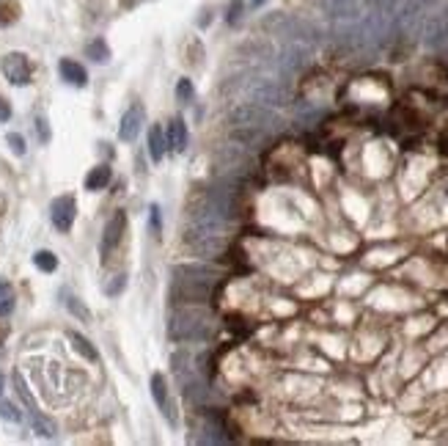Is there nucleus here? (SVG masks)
Returning a JSON list of instances; mask_svg holds the SVG:
<instances>
[{
	"label": "nucleus",
	"mask_w": 448,
	"mask_h": 446,
	"mask_svg": "<svg viewBox=\"0 0 448 446\" xmlns=\"http://www.w3.org/2000/svg\"><path fill=\"white\" fill-rule=\"evenodd\" d=\"M3 386H6V381H3V375H0V394H3Z\"/></svg>",
	"instance_id": "c85d7f7f"
},
{
	"label": "nucleus",
	"mask_w": 448,
	"mask_h": 446,
	"mask_svg": "<svg viewBox=\"0 0 448 446\" xmlns=\"http://www.w3.org/2000/svg\"><path fill=\"white\" fill-rule=\"evenodd\" d=\"M192 96H195V89H192L190 77H182L179 86H176V99H179V102H190Z\"/></svg>",
	"instance_id": "412c9836"
},
{
	"label": "nucleus",
	"mask_w": 448,
	"mask_h": 446,
	"mask_svg": "<svg viewBox=\"0 0 448 446\" xmlns=\"http://www.w3.org/2000/svg\"><path fill=\"white\" fill-rule=\"evenodd\" d=\"M3 75L11 86H28L31 83V75H33V66L28 61V56L22 53H8L3 58Z\"/></svg>",
	"instance_id": "20e7f679"
},
{
	"label": "nucleus",
	"mask_w": 448,
	"mask_h": 446,
	"mask_svg": "<svg viewBox=\"0 0 448 446\" xmlns=\"http://www.w3.org/2000/svg\"><path fill=\"white\" fill-rule=\"evenodd\" d=\"M14 386H17V394L22 397V402L28 405V414H31V411H39V408H36V402H33L31 388L25 386V381H22V375H20V372H14Z\"/></svg>",
	"instance_id": "6ab92c4d"
},
{
	"label": "nucleus",
	"mask_w": 448,
	"mask_h": 446,
	"mask_svg": "<svg viewBox=\"0 0 448 446\" xmlns=\"http://www.w3.org/2000/svg\"><path fill=\"white\" fill-rule=\"evenodd\" d=\"M33 265H36L41 273H53V270L58 267V256L53 254V251H36V254H33Z\"/></svg>",
	"instance_id": "f3484780"
},
{
	"label": "nucleus",
	"mask_w": 448,
	"mask_h": 446,
	"mask_svg": "<svg viewBox=\"0 0 448 446\" xmlns=\"http://www.w3.org/2000/svg\"><path fill=\"white\" fill-rule=\"evenodd\" d=\"M36 129H39V141H41V144H47V141H50V129H47L44 116H36Z\"/></svg>",
	"instance_id": "b1692460"
},
{
	"label": "nucleus",
	"mask_w": 448,
	"mask_h": 446,
	"mask_svg": "<svg viewBox=\"0 0 448 446\" xmlns=\"http://www.w3.org/2000/svg\"><path fill=\"white\" fill-rule=\"evenodd\" d=\"M165 138H168V146H171L173 152H185V149H187V127H185V119H182V116H176V119L168 125Z\"/></svg>",
	"instance_id": "1a4fd4ad"
},
{
	"label": "nucleus",
	"mask_w": 448,
	"mask_h": 446,
	"mask_svg": "<svg viewBox=\"0 0 448 446\" xmlns=\"http://www.w3.org/2000/svg\"><path fill=\"white\" fill-rule=\"evenodd\" d=\"M64 303H66V309L74 314V317L80 319V322H91V312H88V306L80 300V298H74V295H66L64 292Z\"/></svg>",
	"instance_id": "2eb2a0df"
},
{
	"label": "nucleus",
	"mask_w": 448,
	"mask_h": 446,
	"mask_svg": "<svg viewBox=\"0 0 448 446\" xmlns=\"http://www.w3.org/2000/svg\"><path fill=\"white\" fill-rule=\"evenodd\" d=\"M261 3H264V0H251V6H261Z\"/></svg>",
	"instance_id": "cd10ccee"
},
{
	"label": "nucleus",
	"mask_w": 448,
	"mask_h": 446,
	"mask_svg": "<svg viewBox=\"0 0 448 446\" xmlns=\"http://www.w3.org/2000/svg\"><path fill=\"white\" fill-rule=\"evenodd\" d=\"M168 336L173 342H204L212 336V328H209V317L195 312V309H179L171 314L168 322Z\"/></svg>",
	"instance_id": "f257e3e1"
},
{
	"label": "nucleus",
	"mask_w": 448,
	"mask_h": 446,
	"mask_svg": "<svg viewBox=\"0 0 448 446\" xmlns=\"http://www.w3.org/2000/svg\"><path fill=\"white\" fill-rule=\"evenodd\" d=\"M8 289H11V284H6V281H0V298H3V295H6Z\"/></svg>",
	"instance_id": "bb28decb"
},
{
	"label": "nucleus",
	"mask_w": 448,
	"mask_h": 446,
	"mask_svg": "<svg viewBox=\"0 0 448 446\" xmlns=\"http://www.w3.org/2000/svg\"><path fill=\"white\" fill-rule=\"evenodd\" d=\"M165 149H168V138H165V129L160 125H152L149 129V155L154 163H160L162 155H165Z\"/></svg>",
	"instance_id": "f8f14e48"
},
{
	"label": "nucleus",
	"mask_w": 448,
	"mask_h": 446,
	"mask_svg": "<svg viewBox=\"0 0 448 446\" xmlns=\"http://www.w3.org/2000/svg\"><path fill=\"white\" fill-rule=\"evenodd\" d=\"M152 226L154 231H160V207H152Z\"/></svg>",
	"instance_id": "a878e982"
},
{
	"label": "nucleus",
	"mask_w": 448,
	"mask_h": 446,
	"mask_svg": "<svg viewBox=\"0 0 448 446\" xmlns=\"http://www.w3.org/2000/svg\"><path fill=\"white\" fill-rule=\"evenodd\" d=\"M86 56H88L91 61H96V64H107V61H110V47H107L102 39H96V42H91V44L86 47Z\"/></svg>",
	"instance_id": "dca6fc26"
},
{
	"label": "nucleus",
	"mask_w": 448,
	"mask_h": 446,
	"mask_svg": "<svg viewBox=\"0 0 448 446\" xmlns=\"http://www.w3.org/2000/svg\"><path fill=\"white\" fill-rule=\"evenodd\" d=\"M20 17V6L14 0H0V25H11Z\"/></svg>",
	"instance_id": "a211bd4d"
},
{
	"label": "nucleus",
	"mask_w": 448,
	"mask_h": 446,
	"mask_svg": "<svg viewBox=\"0 0 448 446\" xmlns=\"http://www.w3.org/2000/svg\"><path fill=\"white\" fill-rule=\"evenodd\" d=\"M31 424L39 435H44V438H55V424H53L47 416H41V411H31Z\"/></svg>",
	"instance_id": "4468645a"
},
{
	"label": "nucleus",
	"mask_w": 448,
	"mask_h": 446,
	"mask_svg": "<svg viewBox=\"0 0 448 446\" xmlns=\"http://www.w3.org/2000/svg\"><path fill=\"white\" fill-rule=\"evenodd\" d=\"M143 122H146V110H143V105H140V102H135V105L129 108L127 113L121 116L119 138H121V141H127V144H132V141L138 138L140 127H143Z\"/></svg>",
	"instance_id": "0eeeda50"
},
{
	"label": "nucleus",
	"mask_w": 448,
	"mask_h": 446,
	"mask_svg": "<svg viewBox=\"0 0 448 446\" xmlns=\"http://www.w3.org/2000/svg\"><path fill=\"white\" fill-rule=\"evenodd\" d=\"M0 419L17 424V421H22V414H20V408H17L14 402H6V400H3V402H0Z\"/></svg>",
	"instance_id": "aec40b11"
},
{
	"label": "nucleus",
	"mask_w": 448,
	"mask_h": 446,
	"mask_svg": "<svg viewBox=\"0 0 448 446\" xmlns=\"http://www.w3.org/2000/svg\"><path fill=\"white\" fill-rule=\"evenodd\" d=\"M124 287H127V276H113V281L105 287V292H107L110 298H116L119 292H124Z\"/></svg>",
	"instance_id": "5701e85b"
},
{
	"label": "nucleus",
	"mask_w": 448,
	"mask_h": 446,
	"mask_svg": "<svg viewBox=\"0 0 448 446\" xmlns=\"http://www.w3.org/2000/svg\"><path fill=\"white\" fill-rule=\"evenodd\" d=\"M152 394H154V402H157V408H160V414L168 419V424L171 427H176V408H173V400H171V394H168V386H165V378L162 375H152Z\"/></svg>",
	"instance_id": "6e6552de"
},
{
	"label": "nucleus",
	"mask_w": 448,
	"mask_h": 446,
	"mask_svg": "<svg viewBox=\"0 0 448 446\" xmlns=\"http://www.w3.org/2000/svg\"><path fill=\"white\" fill-rule=\"evenodd\" d=\"M11 119V108H8V102L0 96V122H8Z\"/></svg>",
	"instance_id": "393cba45"
},
{
	"label": "nucleus",
	"mask_w": 448,
	"mask_h": 446,
	"mask_svg": "<svg viewBox=\"0 0 448 446\" xmlns=\"http://www.w3.org/2000/svg\"><path fill=\"white\" fill-rule=\"evenodd\" d=\"M69 339H72V345H74V350L80 352L86 361H99V352H96V348L86 339V336H80L77 331H72L69 333Z\"/></svg>",
	"instance_id": "ddd939ff"
},
{
	"label": "nucleus",
	"mask_w": 448,
	"mask_h": 446,
	"mask_svg": "<svg viewBox=\"0 0 448 446\" xmlns=\"http://www.w3.org/2000/svg\"><path fill=\"white\" fill-rule=\"evenodd\" d=\"M6 141H8V146H11V152H14V155H20V158L25 155V138H22L20 132H8V135H6Z\"/></svg>",
	"instance_id": "4be33fe9"
},
{
	"label": "nucleus",
	"mask_w": 448,
	"mask_h": 446,
	"mask_svg": "<svg viewBox=\"0 0 448 446\" xmlns=\"http://www.w3.org/2000/svg\"><path fill=\"white\" fill-rule=\"evenodd\" d=\"M74 212H77V204H74L72 196H58V198H53V204H50V218H53V226H55L58 231H69V229H72Z\"/></svg>",
	"instance_id": "423d86ee"
},
{
	"label": "nucleus",
	"mask_w": 448,
	"mask_h": 446,
	"mask_svg": "<svg viewBox=\"0 0 448 446\" xmlns=\"http://www.w3.org/2000/svg\"><path fill=\"white\" fill-rule=\"evenodd\" d=\"M110 179H113V171H110V165H94L91 171H88V177H86V191H102V188H107L110 185Z\"/></svg>",
	"instance_id": "9b49d317"
},
{
	"label": "nucleus",
	"mask_w": 448,
	"mask_h": 446,
	"mask_svg": "<svg viewBox=\"0 0 448 446\" xmlns=\"http://www.w3.org/2000/svg\"><path fill=\"white\" fill-rule=\"evenodd\" d=\"M212 295V284L201 279H179L173 284V298L179 303H204Z\"/></svg>",
	"instance_id": "7ed1b4c3"
},
{
	"label": "nucleus",
	"mask_w": 448,
	"mask_h": 446,
	"mask_svg": "<svg viewBox=\"0 0 448 446\" xmlns=\"http://www.w3.org/2000/svg\"><path fill=\"white\" fill-rule=\"evenodd\" d=\"M231 122H234V127H251V129H264V127H272V125H281V119H278L270 108H264V105H258V102L237 108V110L231 113Z\"/></svg>",
	"instance_id": "f03ea898"
},
{
	"label": "nucleus",
	"mask_w": 448,
	"mask_h": 446,
	"mask_svg": "<svg viewBox=\"0 0 448 446\" xmlns=\"http://www.w3.org/2000/svg\"><path fill=\"white\" fill-rule=\"evenodd\" d=\"M58 72H61V77H64L66 83H72V86H77V89H83V86L88 83V72L77 64V61H72V58H64V61L58 64Z\"/></svg>",
	"instance_id": "9d476101"
},
{
	"label": "nucleus",
	"mask_w": 448,
	"mask_h": 446,
	"mask_svg": "<svg viewBox=\"0 0 448 446\" xmlns=\"http://www.w3.org/2000/svg\"><path fill=\"white\" fill-rule=\"evenodd\" d=\"M124 229H127V215H124V210H119L107 226H105V234H102V246H99V254L102 259H107V256L116 251V246L121 243V234H124Z\"/></svg>",
	"instance_id": "39448f33"
}]
</instances>
